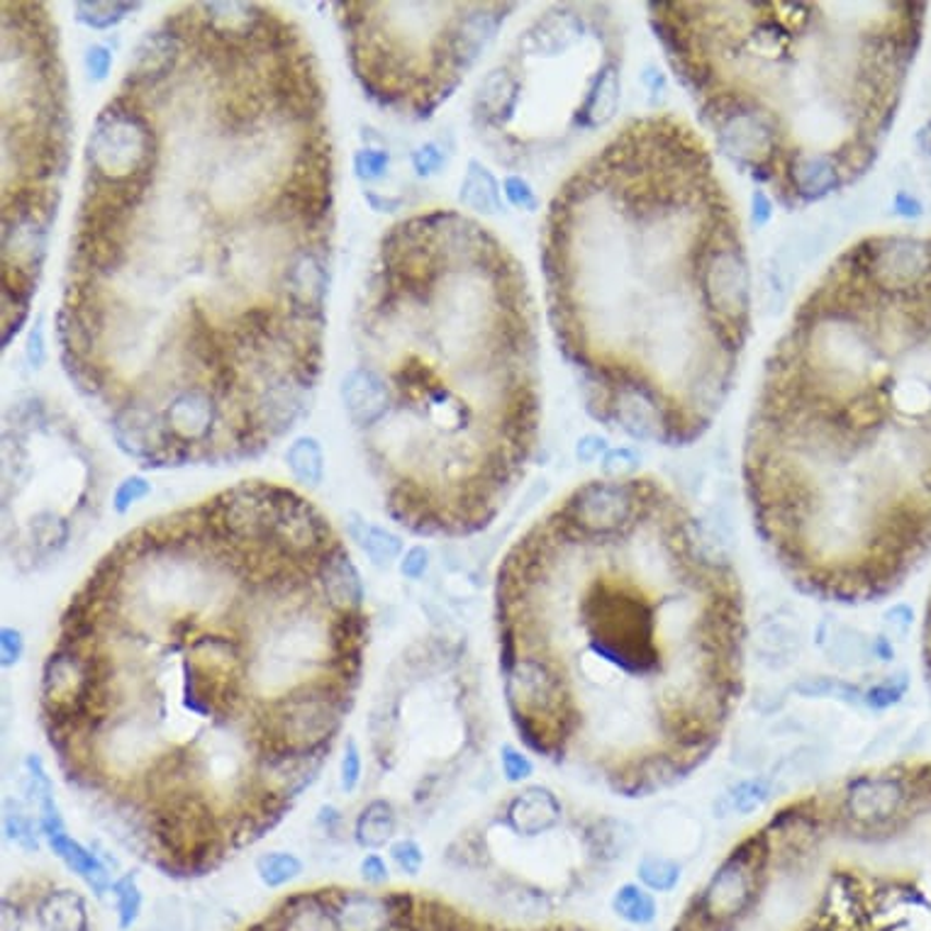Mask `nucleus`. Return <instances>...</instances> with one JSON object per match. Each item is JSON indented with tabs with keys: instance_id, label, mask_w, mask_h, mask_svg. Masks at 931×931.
Segmentation results:
<instances>
[{
	"instance_id": "nucleus-1",
	"label": "nucleus",
	"mask_w": 931,
	"mask_h": 931,
	"mask_svg": "<svg viewBox=\"0 0 931 931\" xmlns=\"http://www.w3.org/2000/svg\"><path fill=\"white\" fill-rule=\"evenodd\" d=\"M758 532L817 593L870 598L931 544V237L829 261L766 361L744 442Z\"/></svg>"
},
{
	"instance_id": "nucleus-2",
	"label": "nucleus",
	"mask_w": 931,
	"mask_h": 931,
	"mask_svg": "<svg viewBox=\"0 0 931 931\" xmlns=\"http://www.w3.org/2000/svg\"><path fill=\"white\" fill-rule=\"evenodd\" d=\"M542 269L593 418L666 447L700 439L752 334L742 220L707 141L671 113L626 120L556 188Z\"/></svg>"
},
{
	"instance_id": "nucleus-3",
	"label": "nucleus",
	"mask_w": 931,
	"mask_h": 931,
	"mask_svg": "<svg viewBox=\"0 0 931 931\" xmlns=\"http://www.w3.org/2000/svg\"><path fill=\"white\" fill-rule=\"evenodd\" d=\"M498 603L571 615L500 624L583 634L569 659H536L556 685L536 754H549L575 683L593 697L573 744L598 722L591 744L605 778L617 766L612 783L651 791L710 752L742 681V593L720 546L661 481L615 475L571 491L505 556Z\"/></svg>"
},
{
	"instance_id": "nucleus-4",
	"label": "nucleus",
	"mask_w": 931,
	"mask_h": 931,
	"mask_svg": "<svg viewBox=\"0 0 931 931\" xmlns=\"http://www.w3.org/2000/svg\"><path fill=\"white\" fill-rule=\"evenodd\" d=\"M359 315L361 367L390 390L386 420L363 432L371 471L427 495L442 534L485 530L542 430L524 266L483 222L420 212L383 235Z\"/></svg>"
},
{
	"instance_id": "nucleus-5",
	"label": "nucleus",
	"mask_w": 931,
	"mask_h": 931,
	"mask_svg": "<svg viewBox=\"0 0 931 931\" xmlns=\"http://www.w3.org/2000/svg\"><path fill=\"white\" fill-rule=\"evenodd\" d=\"M717 149L787 210L873 166L922 37L909 3H651Z\"/></svg>"
},
{
	"instance_id": "nucleus-6",
	"label": "nucleus",
	"mask_w": 931,
	"mask_h": 931,
	"mask_svg": "<svg viewBox=\"0 0 931 931\" xmlns=\"http://www.w3.org/2000/svg\"><path fill=\"white\" fill-rule=\"evenodd\" d=\"M349 59L381 105L427 117L493 42L512 3H337Z\"/></svg>"
},
{
	"instance_id": "nucleus-7",
	"label": "nucleus",
	"mask_w": 931,
	"mask_h": 931,
	"mask_svg": "<svg viewBox=\"0 0 931 931\" xmlns=\"http://www.w3.org/2000/svg\"><path fill=\"white\" fill-rule=\"evenodd\" d=\"M351 705L353 693L327 675L293 687L271 703H259L255 756L266 748L298 754L330 752Z\"/></svg>"
},
{
	"instance_id": "nucleus-8",
	"label": "nucleus",
	"mask_w": 931,
	"mask_h": 931,
	"mask_svg": "<svg viewBox=\"0 0 931 931\" xmlns=\"http://www.w3.org/2000/svg\"><path fill=\"white\" fill-rule=\"evenodd\" d=\"M161 159V133L149 108L117 88L98 113L86 145V178L103 184L154 178Z\"/></svg>"
},
{
	"instance_id": "nucleus-9",
	"label": "nucleus",
	"mask_w": 931,
	"mask_h": 931,
	"mask_svg": "<svg viewBox=\"0 0 931 931\" xmlns=\"http://www.w3.org/2000/svg\"><path fill=\"white\" fill-rule=\"evenodd\" d=\"M330 752L298 754L281 752V748H266L251 761V778L259 791L286 797L290 803L308 791L318 781L322 768L327 764Z\"/></svg>"
},
{
	"instance_id": "nucleus-10",
	"label": "nucleus",
	"mask_w": 931,
	"mask_h": 931,
	"mask_svg": "<svg viewBox=\"0 0 931 931\" xmlns=\"http://www.w3.org/2000/svg\"><path fill=\"white\" fill-rule=\"evenodd\" d=\"M312 581H315L320 603L325 605L330 612H363L367 591H363L361 573L357 566H353L342 539L322 554V559L315 566V573H312Z\"/></svg>"
},
{
	"instance_id": "nucleus-11",
	"label": "nucleus",
	"mask_w": 931,
	"mask_h": 931,
	"mask_svg": "<svg viewBox=\"0 0 931 931\" xmlns=\"http://www.w3.org/2000/svg\"><path fill=\"white\" fill-rule=\"evenodd\" d=\"M339 396L349 420L361 432H371L390 412V390L376 371L367 367L351 369L342 381Z\"/></svg>"
},
{
	"instance_id": "nucleus-12",
	"label": "nucleus",
	"mask_w": 931,
	"mask_h": 931,
	"mask_svg": "<svg viewBox=\"0 0 931 931\" xmlns=\"http://www.w3.org/2000/svg\"><path fill=\"white\" fill-rule=\"evenodd\" d=\"M342 931H393L386 895H367L359 890H325Z\"/></svg>"
},
{
	"instance_id": "nucleus-13",
	"label": "nucleus",
	"mask_w": 931,
	"mask_h": 931,
	"mask_svg": "<svg viewBox=\"0 0 931 931\" xmlns=\"http://www.w3.org/2000/svg\"><path fill=\"white\" fill-rule=\"evenodd\" d=\"M276 931H342L325 890L293 895L276 917Z\"/></svg>"
},
{
	"instance_id": "nucleus-14",
	"label": "nucleus",
	"mask_w": 931,
	"mask_h": 931,
	"mask_svg": "<svg viewBox=\"0 0 931 931\" xmlns=\"http://www.w3.org/2000/svg\"><path fill=\"white\" fill-rule=\"evenodd\" d=\"M25 795L33 812L39 817V824H42V836L49 839L66 832L64 817L59 812V805L54 799L52 778L47 775L45 764L39 756H27L25 761Z\"/></svg>"
},
{
	"instance_id": "nucleus-15",
	"label": "nucleus",
	"mask_w": 931,
	"mask_h": 931,
	"mask_svg": "<svg viewBox=\"0 0 931 931\" xmlns=\"http://www.w3.org/2000/svg\"><path fill=\"white\" fill-rule=\"evenodd\" d=\"M559 803H556L549 791L542 787H530V791L520 793L512 799L508 807V822L524 836L544 834L546 829H551L559 822Z\"/></svg>"
},
{
	"instance_id": "nucleus-16",
	"label": "nucleus",
	"mask_w": 931,
	"mask_h": 931,
	"mask_svg": "<svg viewBox=\"0 0 931 931\" xmlns=\"http://www.w3.org/2000/svg\"><path fill=\"white\" fill-rule=\"evenodd\" d=\"M347 534L351 536V542H357L359 549L369 556V561L376 566V569H390L393 563L402 559L400 536L386 527H378V524H371L369 520H363L359 512H349Z\"/></svg>"
},
{
	"instance_id": "nucleus-17",
	"label": "nucleus",
	"mask_w": 931,
	"mask_h": 931,
	"mask_svg": "<svg viewBox=\"0 0 931 931\" xmlns=\"http://www.w3.org/2000/svg\"><path fill=\"white\" fill-rule=\"evenodd\" d=\"M47 842L52 846V852L62 858L69 870H74L78 878H84L86 883L96 890V895H103L108 887H113V883H110L108 866L100 861L94 848L76 842V839H71L66 832L49 836Z\"/></svg>"
},
{
	"instance_id": "nucleus-18",
	"label": "nucleus",
	"mask_w": 931,
	"mask_h": 931,
	"mask_svg": "<svg viewBox=\"0 0 931 931\" xmlns=\"http://www.w3.org/2000/svg\"><path fill=\"white\" fill-rule=\"evenodd\" d=\"M37 919L42 931H88L86 903L74 890L47 893L37 905Z\"/></svg>"
},
{
	"instance_id": "nucleus-19",
	"label": "nucleus",
	"mask_w": 931,
	"mask_h": 931,
	"mask_svg": "<svg viewBox=\"0 0 931 931\" xmlns=\"http://www.w3.org/2000/svg\"><path fill=\"white\" fill-rule=\"evenodd\" d=\"M398 829V815L388 799H371L353 824V839L363 848L386 846Z\"/></svg>"
},
{
	"instance_id": "nucleus-20",
	"label": "nucleus",
	"mask_w": 931,
	"mask_h": 931,
	"mask_svg": "<svg viewBox=\"0 0 931 931\" xmlns=\"http://www.w3.org/2000/svg\"><path fill=\"white\" fill-rule=\"evenodd\" d=\"M286 466L293 481L306 488H320L325 481V451L315 437H298L286 451Z\"/></svg>"
},
{
	"instance_id": "nucleus-21",
	"label": "nucleus",
	"mask_w": 931,
	"mask_h": 931,
	"mask_svg": "<svg viewBox=\"0 0 931 931\" xmlns=\"http://www.w3.org/2000/svg\"><path fill=\"white\" fill-rule=\"evenodd\" d=\"M3 827L8 839H13L15 844L27 848V852H37L42 824H39V817L33 812V807L23 805L20 799L8 797L3 809Z\"/></svg>"
},
{
	"instance_id": "nucleus-22",
	"label": "nucleus",
	"mask_w": 931,
	"mask_h": 931,
	"mask_svg": "<svg viewBox=\"0 0 931 931\" xmlns=\"http://www.w3.org/2000/svg\"><path fill=\"white\" fill-rule=\"evenodd\" d=\"M300 858L290 852H269L257 858V876L266 887H283L302 876Z\"/></svg>"
},
{
	"instance_id": "nucleus-23",
	"label": "nucleus",
	"mask_w": 931,
	"mask_h": 931,
	"mask_svg": "<svg viewBox=\"0 0 931 931\" xmlns=\"http://www.w3.org/2000/svg\"><path fill=\"white\" fill-rule=\"evenodd\" d=\"M461 200L479 212H493L498 208V190H495V181L488 171L479 164H471L469 176H466V184L461 188Z\"/></svg>"
},
{
	"instance_id": "nucleus-24",
	"label": "nucleus",
	"mask_w": 931,
	"mask_h": 931,
	"mask_svg": "<svg viewBox=\"0 0 931 931\" xmlns=\"http://www.w3.org/2000/svg\"><path fill=\"white\" fill-rule=\"evenodd\" d=\"M615 913L620 915L622 919L632 924H646L651 922L656 915V905L654 897L649 893H644L642 887L636 885H624L622 890H617V895L612 899Z\"/></svg>"
},
{
	"instance_id": "nucleus-25",
	"label": "nucleus",
	"mask_w": 931,
	"mask_h": 931,
	"mask_svg": "<svg viewBox=\"0 0 931 931\" xmlns=\"http://www.w3.org/2000/svg\"><path fill=\"white\" fill-rule=\"evenodd\" d=\"M139 8L141 3H76V17L90 29H110Z\"/></svg>"
},
{
	"instance_id": "nucleus-26",
	"label": "nucleus",
	"mask_w": 931,
	"mask_h": 931,
	"mask_svg": "<svg viewBox=\"0 0 931 931\" xmlns=\"http://www.w3.org/2000/svg\"><path fill=\"white\" fill-rule=\"evenodd\" d=\"M113 895H115L120 927L129 929L137 922L141 913V890L137 885L135 876H123L120 880H115Z\"/></svg>"
},
{
	"instance_id": "nucleus-27",
	"label": "nucleus",
	"mask_w": 931,
	"mask_h": 931,
	"mask_svg": "<svg viewBox=\"0 0 931 931\" xmlns=\"http://www.w3.org/2000/svg\"><path fill=\"white\" fill-rule=\"evenodd\" d=\"M361 773H363V761H361V748L357 744V738H347V744H344L342 752V761H339V785L344 793H353L361 783Z\"/></svg>"
},
{
	"instance_id": "nucleus-28",
	"label": "nucleus",
	"mask_w": 931,
	"mask_h": 931,
	"mask_svg": "<svg viewBox=\"0 0 931 931\" xmlns=\"http://www.w3.org/2000/svg\"><path fill=\"white\" fill-rule=\"evenodd\" d=\"M151 495V483L145 479V475H129L123 483L117 485L113 493V508L117 514H125L135 508L137 502H141Z\"/></svg>"
},
{
	"instance_id": "nucleus-29",
	"label": "nucleus",
	"mask_w": 931,
	"mask_h": 931,
	"mask_svg": "<svg viewBox=\"0 0 931 931\" xmlns=\"http://www.w3.org/2000/svg\"><path fill=\"white\" fill-rule=\"evenodd\" d=\"M642 878L651 890L666 893V890H673L681 873H678V868L671 861H663V858H649V861H644L642 866Z\"/></svg>"
},
{
	"instance_id": "nucleus-30",
	"label": "nucleus",
	"mask_w": 931,
	"mask_h": 931,
	"mask_svg": "<svg viewBox=\"0 0 931 931\" xmlns=\"http://www.w3.org/2000/svg\"><path fill=\"white\" fill-rule=\"evenodd\" d=\"M390 154L386 149H361L353 157V169L361 181H378L388 171Z\"/></svg>"
},
{
	"instance_id": "nucleus-31",
	"label": "nucleus",
	"mask_w": 931,
	"mask_h": 931,
	"mask_svg": "<svg viewBox=\"0 0 931 931\" xmlns=\"http://www.w3.org/2000/svg\"><path fill=\"white\" fill-rule=\"evenodd\" d=\"M390 858H393V864H396L402 873H408V876H418L422 864H424L422 848L418 846V842H412V839H398V842H393L390 844Z\"/></svg>"
},
{
	"instance_id": "nucleus-32",
	"label": "nucleus",
	"mask_w": 931,
	"mask_h": 931,
	"mask_svg": "<svg viewBox=\"0 0 931 931\" xmlns=\"http://www.w3.org/2000/svg\"><path fill=\"white\" fill-rule=\"evenodd\" d=\"M500 761H502V773H505V778H508L510 783L527 781V778L534 771V766H532L530 758L524 756L520 752V748H514V746H502Z\"/></svg>"
},
{
	"instance_id": "nucleus-33",
	"label": "nucleus",
	"mask_w": 931,
	"mask_h": 931,
	"mask_svg": "<svg viewBox=\"0 0 931 931\" xmlns=\"http://www.w3.org/2000/svg\"><path fill=\"white\" fill-rule=\"evenodd\" d=\"M25 656V636L15 626H3L0 630V663L3 668H13Z\"/></svg>"
},
{
	"instance_id": "nucleus-34",
	"label": "nucleus",
	"mask_w": 931,
	"mask_h": 931,
	"mask_svg": "<svg viewBox=\"0 0 931 931\" xmlns=\"http://www.w3.org/2000/svg\"><path fill=\"white\" fill-rule=\"evenodd\" d=\"M398 569L402 573V579L422 581L424 573L430 571V551L424 549V546H420V544L418 546H410V549L402 554Z\"/></svg>"
},
{
	"instance_id": "nucleus-35",
	"label": "nucleus",
	"mask_w": 931,
	"mask_h": 931,
	"mask_svg": "<svg viewBox=\"0 0 931 931\" xmlns=\"http://www.w3.org/2000/svg\"><path fill=\"white\" fill-rule=\"evenodd\" d=\"M86 74L90 80H105L113 69V52L105 45H90L86 49Z\"/></svg>"
},
{
	"instance_id": "nucleus-36",
	"label": "nucleus",
	"mask_w": 931,
	"mask_h": 931,
	"mask_svg": "<svg viewBox=\"0 0 931 931\" xmlns=\"http://www.w3.org/2000/svg\"><path fill=\"white\" fill-rule=\"evenodd\" d=\"M25 357L29 361V367L33 369H42V363L47 359V347H45V325L42 318L35 320L33 330L27 334V347H25Z\"/></svg>"
},
{
	"instance_id": "nucleus-37",
	"label": "nucleus",
	"mask_w": 931,
	"mask_h": 931,
	"mask_svg": "<svg viewBox=\"0 0 931 931\" xmlns=\"http://www.w3.org/2000/svg\"><path fill=\"white\" fill-rule=\"evenodd\" d=\"M359 870H361V878L367 880V883L373 885V887L386 885L388 878H390L388 866H386V861H383V858L378 854H369L367 858H363Z\"/></svg>"
},
{
	"instance_id": "nucleus-38",
	"label": "nucleus",
	"mask_w": 931,
	"mask_h": 931,
	"mask_svg": "<svg viewBox=\"0 0 931 931\" xmlns=\"http://www.w3.org/2000/svg\"><path fill=\"white\" fill-rule=\"evenodd\" d=\"M412 166L418 171L420 176H432L437 174V169L442 166V154L439 149L434 145H424L422 149H418L412 154Z\"/></svg>"
},
{
	"instance_id": "nucleus-39",
	"label": "nucleus",
	"mask_w": 931,
	"mask_h": 931,
	"mask_svg": "<svg viewBox=\"0 0 931 931\" xmlns=\"http://www.w3.org/2000/svg\"><path fill=\"white\" fill-rule=\"evenodd\" d=\"M508 196L518 202V206H527V208H534V196L530 194V188H527V184H524L522 178H508Z\"/></svg>"
},
{
	"instance_id": "nucleus-40",
	"label": "nucleus",
	"mask_w": 931,
	"mask_h": 931,
	"mask_svg": "<svg viewBox=\"0 0 931 931\" xmlns=\"http://www.w3.org/2000/svg\"><path fill=\"white\" fill-rule=\"evenodd\" d=\"M17 915V905H13L10 903V899H5L3 903V931H20L23 929V915H20L15 922H13V917Z\"/></svg>"
}]
</instances>
